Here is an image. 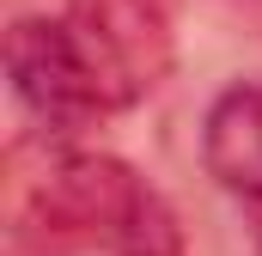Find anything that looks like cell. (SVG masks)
<instances>
[{
  "instance_id": "6da1fadb",
  "label": "cell",
  "mask_w": 262,
  "mask_h": 256,
  "mask_svg": "<svg viewBox=\"0 0 262 256\" xmlns=\"http://www.w3.org/2000/svg\"><path fill=\"white\" fill-rule=\"evenodd\" d=\"M25 256H183L177 207L110 153H67L18 220Z\"/></svg>"
},
{
  "instance_id": "7a4b0ae2",
  "label": "cell",
  "mask_w": 262,
  "mask_h": 256,
  "mask_svg": "<svg viewBox=\"0 0 262 256\" xmlns=\"http://www.w3.org/2000/svg\"><path fill=\"white\" fill-rule=\"evenodd\" d=\"M61 18L110 110H128L140 98H152L165 86L171 61H177L165 0H73Z\"/></svg>"
},
{
  "instance_id": "3957f363",
  "label": "cell",
  "mask_w": 262,
  "mask_h": 256,
  "mask_svg": "<svg viewBox=\"0 0 262 256\" xmlns=\"http://www.w3.org/2000/svg\"><path fill=\"white\" fill-rule=\"evenodd\" d=\"M6 79H12V98L31 122L55 140H73L79 128H92L98 116H110L92 67L79 55L67 18H12L6 31Z\"/></svg>"
},
{
  "instance_id": "277c9868",
  "label": "cell",
  "mask_w": 262,
  "mask_h": 256,
  "mask_svg": "<svg viewBox=\"0 0 262 256\" xmlns=\"http://www.w3.org/2000/svg\"><path fill=\"white\" fill-rule=\"evenodd\" d=\"M201 159L238 201H262V86H226L201 122Z\"/></svg>"
},
{
  "instance_id": "5b68a950",
  "label": "cell",
  "mask_w": 262,
  "mask_h": 256,
  "mask_svg": "<svg viewBox=\"0 0 262 256\" xmlns=\"http://www.w3.org/2000/svg\"><path fill=\"white\" fill-rule=\"evenodd\" d=\"M250 214H256V226H250V238H256V256H262V201L250 207Z\"/></svg>"
}]
</instances>
